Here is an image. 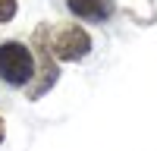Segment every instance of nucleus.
<instances>
[{
	"label": "nucleus",
	"mask_w": 157,
	"mask_h": 151,
	"mask_svg": "<svg viewBox=\"0 0 157 151\" xmlns=\"http://www.w3.org/2000/svg\"><path fill=\"white\" fill-rule=\"evenodd\" d=\"M16 16V0H0V22H10Z\"/></svg>",
	"instance_id": "nucleus-4"
},
{
	"label": "nucleus",
	"mask_w": 157,
	"mask_h": 151,
	"mask_svg": "<svg viewBox=\"0 0 157 151\" xmlns=\"http://www.w3.org/2000/svg\"><path fill=\"white\" fill-rule=\"evenodd\" d=\"M0 142H3V120H0Z\"/></svg>",
	"instance_id": "nucleus-5"
},
{
	"label": "nucleus",
	"mask_w": 157,
	"mask_h": 151,
	"mask_svg": "<svg viewBox=\"0 0 157 151\" xmlns=\"http://www.w3.org/2000/svg\"><path fill=\"white\" fill-rule=\"evenodd\" d=\"M88 32L85 29H78V25H66V29H60L54 35V44H50V50H54V57L57 60H78V57H85L88 54Z\"/></svg>",
	"instance_id": "nucleus-2"
},
{
	"label": "nucleus",
	"mask_w": 157,
	"mask_h": 151,
	"mask_svg": "<svg viewBox=\"0 0 157 151\" xmlns=\"http://www.w3.org/2000/svg\"><path fill=\"white\" fill-rule=\"evenodd\" d=\"M32 72H35V60L25 44H19V41L0 44V76L10 85H25L32 79Z\"/></svg>",
	"instance_id": "nucleus-1"
},
{
	"label": "nucleus",
	"mask_w": 157,
	"mask_h": 151,
	"mask_svg": "<svg viewBox=\"0 0 157 151\" xmlns=\"http://www.w3.org/2000/svg\"><path fill=\"white\" fill-rule=\"evenodd\" d=\"M69 10L75 13L78 19H88V22H104L110 16L113 3L110 0H69Z\"/></svg>",
	"instance_id": "nucleus-3"
}]
</instances>
